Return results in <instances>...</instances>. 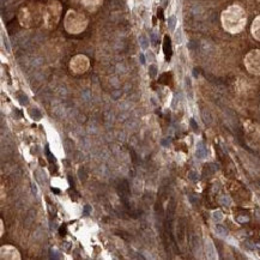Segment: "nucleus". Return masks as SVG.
<instances>
[{
  "mask_svg": "<svg viewBox=\"0 0 260 260\" xmlns=\"http://www.w3.org/2000/svg\"><path fill=\"white\" fill-rule=\"evenodd\" d=\"M193 74H194V77H198V74H199V73H198L197 68H194V70H193Z\"/></svg>",
  "mask_w": 260,
  "mask_h": 260,
  "instance_id": "23",
  "label": "nucleus"
},
{
  "mask_svg": "<svg viewBox=\"0 0 260 260\" xmlns=\"http://www.w3.org/2000/svg\"><path fill=\"white\" fill-rule=\"evenodd\" d=\"M215 230H216V232H217L218 235H222V236H226V235H227V232H228V231H227V229L224 228V227H223V226H219V224L215 227Z\"/></svg>",
  "mask_w": 260,
  "mask_h": 260,
  "instance_id": "7",
  "label": "nucleus"
},
{
  "mask_svg": "<svg viewBox=\"0 0 260 260\" xmlns=\"http://www.w3.org/2000/svg\"><path fill=\"white\" fill-rule=\"evenodd\" d=\"M184 234H185V226L182 224V219H180L179 222V226H177V237L179 240H184Z\"/></svg>",
  "mask_w": 260,
  "mask_h": 260,
  "instance_id": "5",
  "label": "nucleus"
},
{
  "mask_svg": "<svg viewBox=\"0 0 260 260\" xmlns=\"http://www.w3.org/2000/svg\"><path fill=\"white\" fill-rule=\"evenodd\" d=\"M188 179L192 181H197L198 179H199V175H198L197 171H189V174H188Z\"/></svg>",
  "mask_w": 260,
  "mask_h": 260,
  "instance_id": "13",
  "label": "nucleus"
},
{
  "mask_svg": "<svg viewBox=\"0 0 260 260\" xmlns=\"http://www.w3.org/2000/svg\"><path fill=\"white\" fill-rule=\"evenodd\" d=\"M150 37H151V42H152L153 45H156V42H157V37H156V35L153 34V32H151V34H150Z\"/></svg>",
  "mask_w": 260,
  "mask_h": 260,
  "instance_id": "16",
  "label": "nucleus"
},
{
  "mask_svg": "<svg viewBox=\"0 0 260 260\" xmlns=\"http://www.w3.org/2000/svg\"><path fill=\"white\" fill-rule=\"evenodd\" d=\"M162 4L163 6H167V0H162Z\"/></svg>",
  "mask_w": 260,
  "mask_h": 260,
  "instance_id": "24",
  "label": "nucleus"
},
{
  "mask_svg": "<svg viewBox=\"0 0 260 260\" xmlns=\"http://www.w3.org/2000/svg\"><path fill=\"white\" fill-rule=\"evenodd\" d=\"M222 204H223V205H227V206H228V205L230 204V200H226V199H222Z\"/></svg>",
  "mask_w": 260,
  "mask_h": 260,
  "instance_id": "22",
  "label": "nucleus"
},
{
  "mask_svg": "<svg viewBox=\"0 0 260 260\" xmlns=\"http://www.w3.org/2000/svg\"><path fill=\"white\" fill-rule=\"evenodd\" d=\"M163 52L166 55V60L169 61L171 58V41L169 36H164V42H163Z\"/></svg>",
  "mask_w": 260,
  "mask_h": 260,
  "instance_id": "1",
  "label": "nucleus"
},
{
  "mask_svg": "<svg viewBox=\"0 0 260 260\" xmlns=\"http://www.w3.org/2000/svg\"><path fill=\"white\" fill-rule=\"evenodd\" d=\"M189 124H191L192 128L194 129L195 132H198V131H199V127H198V125H197V122H195V120H194V119H191V121H189Z\"/></svg>",
  "mask_w": 260,
  "mask_h": 260,
  "instance_id": "14",
  "label": "nucleus"
},
{
  "mask_svg": "<svg viewBox=\"0 0 260 260\" xmlns=\"http://www.w3.org/2000/svg\"><path fill=\"white\" fill-rule=\"evenodd\" d=\"M175 37H176V42H177V43H180V42H181V31H180V30L176 32V36H175Z\"/></svg>",
  "mask_w": 260,
  "mask_h": 260,
  "instance_id": "18",
  "label": "nucleus"
},
{
  "mask_svg": "<svg viewBox=\"0 0 260 260\" xmlns=\"http://www.w3.org/2000/svg\"><path fill=\"white\" fill-rule=\"evenodd\" d=\"M157 16H158V18L163 19V10L162 8H158V10H157Z\"/></svg>",
  "mask_w": 260,
  "mask_h": 260,
  "instance_id": "19",
  "label": "nucleus"
},
{
  "mask_svg": "<svg viewBox=\"0 0 260 260\" xmlns=\"http://www.w3.org/2000/svg\"><path fill=\"white\" fill-rule=\"evenodd\" d=\"M18 100H19L21 104H23V106H25V104H28V103H29L28 96H25L24 94H19V95H18Z\"/></svg>",
  "mask_w": 260,
  "mask_h": 260,
  "instance_id": "11",
  "label": "nucleus"
},
{
  "mask_svg": "<svg viewBox=\"0 0 260 260\" xmlns=\"http://www.w3.org/2000/svg\"><path fill=\"white\" fill-rule=\"evenodd\" d=\"M149 74L151 78H155L157 76V66L156 65H150L149 67Z\"/></svg>",
  "mask_w": 260,
  "mask_h": 260,
  "instance_id": "10",
  "label": "nucleus"
},
{
  "mask_svg": "<svg viewBox=\"0 0 260 260\" xmlns=\"http://www.w3.org/2000/svg\"><path fill=\"white\" fill-rule=\"evenodd\" d=\"M169 144H170V138H166V139H163L162 140V145L168 146Z\"/></svg>",
  "mask_w": 260,
  "mask_h": 260,
  "instance_id": "17",
  "label": "nucleus"
},
{
  "mask_svg": "<svg viewBox=\"0 0 260 260\" xmlns=\"http://www.w3.org/2000/svg\"><path fill=\"white\" fill-rule=\"evenodd\" d=\"M212 218L215 219L216 222H219V221H222L223 219V213L221 211H215L212 213Z\"/></svg>",
  "mask_w": 260,
  "mask_h": 260,
  "instance_id": "12",
  "label": "nucleus"
},
{
  "mask_svg": "<svg viewBox=\"0 0 260 260\" xmlns=\"http://www.w3.org/2000/svg\"><path fill=\"white\" fill-rule=\"evenodd\" d=\"M30 114H31V118L35 119V120H40L42 118V114L40 113L38 109H31L30 110Z\"/></svg>",
  "mask_w": 260,
  "mask_h": 260,
  "instance_id": "9",
  "label": "nucleus"
},
{
  "mask_svg": "<svg viewBox=\"0 0 260 260\" xmlns=\"http://www.w3.org/2000/svg\"><path fill=\"white\" fill-rule=\"evenodd\" d=\"M206 252H207V255L210 259H215L216 258V250H215V247H213L211 241H207V242H206Z\"/></svg>",
  "mask_w": 260,
  "mask_h": 260,
  "instance_id": "3",
  "label": "nucleus"
},
{
  "mask_svg": "<svg viewBox=\"0 0 260 260\" xmlns=\"http://www.w3.org/2000/svg\"><path fill=\"white\" fill-rule=\"evenodd\" d=\"M89 212H90V206H89V205H86V206H85V209H84V216H88V215H89Z\"/></svg>",
  "mask_w": 260,
  "mask_h": 260,
  "instance_id": "20",
  "label": "nucleus"
},
{
  "mask_svg": "<svg viewBox=\"0 0 260 260\" xmlns=\"http://www.w3.org/2000/svg\"><path fill=\"white\" fill-rule=\"evenodd\" d=\"M201 116H203V120H204V122L206 124V125H211L212 124V116H211V114H210V111L209 110L204 109V110L201 111Z\"/></svg>",
  "mask_w": 260,
  "mask_h": 260,
  "instance_id": "4",
  "label": "nucleus"
},
{
  "mask_svg": "<svg viewBox=\"0 0 260 260\" xmlns=\"http://www.w3.org/2000/svg\"><path fill=\"white\" fill-rule=\"evenodd\" d=\"M139 42H140V47L143 49H146L148 48V46H149V40L146 37L145 35H140L139 36Z\"/></svg>",
  "mask_w": 260,
  "mask_h": 260,
  "instance_id": "6",
  "label": "nucleus"
},
{
  "mask_svg": "<svg viewBox=\"0 0 260 260\" xmlns=\"http://www.w3.org/2000/svg\"><path fill=\"white\" fill-rule=\"evenodd\" d=\"M139 60H140V64H142V65L145 64V56H144V54H140V55H139Z\"/></svg>",
  "mask_w": 260,
  "mask_h": 260,
  "instance_id": "21",
  "label": "nucleus"
},
{
  "mask_svg": "<svg viewBox=\"0 0 260 260\" xmlns=\"http://www.w3.org/2000/svg\"><path fill=\"white\" fill-rule=\"evenodd\" d=\"M175 25H176V18L174 17V16H171V17H169V19H168V27H169V30L173 31L174 29H175Z\"/></svg>",
  "mask_w": 260,
  "mask_h": 260,
  "instance_id": "8",
  "label": "nucleus"
},
{
  "mask_svg": "<svg viewBox=\"0 0 260 260\" xmlns=\"http://www.w3.org/2000/svg\"><path fill=\"white\" fill-rule=\"evenodd\" d=\"M46 153H47V156H48V160L50 161V162H54L55 161V158L53 157V155L50 153V151H49V149H48V146L46 148Z\"/></svg>",
  "mask_w": 260,
  "mask_h": 260,
  "instance_id": "15",
  "label": "nucleus"
},
{
  "mask_svg": "<svg viewBox=\"0 0 260 260\" xmlns=\"http://www.w3.org/2000/svg\"><path fill=\"white\" fill-rule=\"evenodd\" d=\"M209 155V151H207V148L205 146L204 143H199L197 146V151H195V156L198 158H205V157Z\"/></svg>",
  "mask_w": 260,
  "mask_h": 260,
  "instance_id": "2",
  "label": "nucleus"
}]
</instances>
